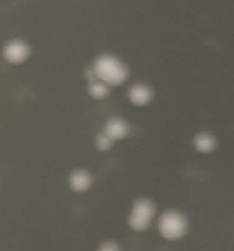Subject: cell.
<instances>
[{"label": "cell", "instance_id": "6da1fadb", "mask_svg": "<svg viewBox=\"0 0 234 251\" xmlns=\"http://www.w3.org/2000/svg\"><path fill=\"white\" fill-rule=\"evenodd\" d=\"M94 73L104 83L110 84H122L127 76V71L124 64L112 56H102L94 64Z\"/></svg>", "mask_w": 234, "mask_h": 251}, {"label": "cell", "instance_id": "7a4b0ae2", "mask_svg": "<svg viewBox=\"0 0 234 251\" xmlns=\"http://www.w3.org/2000/svg\"><path fill=\"white\" fill-rule=\"evenodd\" d=\"M159 229L164 238L175 241L186 235L188 229V222L186 216L179 211H166L159 219Z\"/></svg>", "mask_w": 234, "mask_h": 251}, {"label": "cell", "instance_id": "3957f363", "mask_svg": "<svg viewBox=\"0 0 234 251\" xmlns=\"http://www.w3.org/2000/svg\"><path fill=\"white\" fill-rule=\"evenodd\" d=\"M155 216V206L150 200L142 199L135 203L129 218L132 228L142 231L147 228Z\"/></svg>", "mask_w": 234, "mask_h": 251}, {"label": "cell", "instance_id": "277c9868", "mask_svg": "<svg viewBox=\"0 0 234 251\" xmlns=\"http://www.w3.org/2000/svg\"><path fill=\"white\" fill-rule=\"evenodd\" d=\"M28 55V46L23 42H16L8 43L5 49V56L11 63H22Z\"/></svg>", "mask_w": 234, "mask_h": 251}, {"label": "cell", "instance_id": "5b68a950", "mask_svg": "<svg viewBox=\"0 0 234 251\" xmlns=\"http://www.w3.org/2000/svg\"><path fill=\"white\" fill-rule=\"evenodd\" d=\"M129 98L136 105H145L151 100L152 92L146 85L137 84L132 87L129 93Z\"/></svg>", "mask_w": 234, "mask_h": 251}, {"label": "cell", "instance_id": "8992f818", "mask_svg": "<svg viewBox=\"0 0 234 251\" xmlns=\"http://www.w3.org/2000/svg\"><path fill=\"white\" fill-rule=\"evenodd\" d=\"M128 133V126L121 119H112L105 128V134L108 135L113 140H120Z\"/></svg>", "mask_w": 234, "mask_h": 251}, {"label": "cell", "instance_id": "52a82bcc", "mask_svg": "<svg viewBox=\"0 0 234 251\" xmlns=\"http://www.w3.org/2000/svg\"><path fill=\"white\" fill-rule=\"evenodd\" d=\"M70 186L75 191L82 192L89 188L91 185V178L87 173L79 171L71 175L70 178Z\"/></svg>", "mask_w": 234, "mask_h": 251}, {"label": "cell", "instance_id": "ba28073f", "mask_svg": "<svg viewBox=\"0 0 234 251\" xmlns=\"http://www.w3.org/2000/svg\"><path fill=\"white\" fill-rule=\"evenodd\" d=\"M195 146L200 152L209 153L215 149L216 141L211 135L207 134V133H202L196 137Z\"/></svg>", "mask_w": 234, "mask_h": 251}, {"label": "cell", "instance_id": "9c48e42d", "mask_svg": "<svg viewBox=\"0 0 234 251\" xmlns=\"http://www.w3.org/2000/svg\"><path fill=\"white\" fill-rule=\"evenodd\" d=\"M91 95L95 98H103L108 94V87L103 83H94L90 87Z\"/></svg>", "mask_w": 234, "mask_h": 251}, {"label": "cell", "instance_id": "30bf717a", "mask_svg": "<svg viewBox=\"0 0 234 251\" xmlns=\"http://www.w3.org/2000/svg\"><path fill=\"white\" fill-rule=\"evenodd\" d=\"M112 142H113V140L111 139L110 137L108 135H106L105 133H103L102 135H100L99 138H98L97 146L100 150L105 151V150L110 148Z\"/></svg>", "mask_w": 234, "mask_h": 251}, {"label": "cell", "instance_id": "8fae6325", "mask_svg": "<svg viewBox=\"0 0 234 251\" xmlns=\"http://www.w3.org/2000/svg\"><path fill=\"white\" fill-rule=\"evenodd\" d=\"M98 251H120V250L117 245L109 242V243L102 245Z\"/></svg>", "mask_w": 234, "mask_h": 251}]
</instances>
